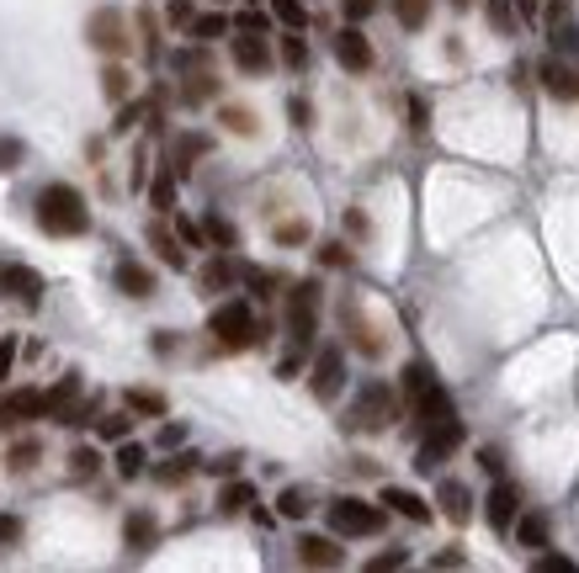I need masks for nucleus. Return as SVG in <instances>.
Instances as JSON below:
<instances>
[{"label": "nucleus", "mask_w": 579, "mask_h": 573, "mask_svg": "<svg viewBox=\"0 0 579 573\" xmlns=\"http://www.w3.org/2000/svg\"><path fill=\"white\" fill-rule=\"evenodd\" d=\"M38 229L43 234H53V240H75L91 229V207L75 186H64V181H53V186H43L38 192Z\"/></svg>", "instance_id": "obj_1"}, {"label": "nucleus", "mask_w": 579, "mask_h": 573, "mask_svg": "<svg viewBox=\"0 0 579 573\" xmlns=\"http://www.w3.org/2000/svg\"><path fill=\"white\" fill-rule=\"evenodd\" d=\"M394 419H399V393H394L388 382H377V377H373V382H362V388H357V404L346 410L340 425H346V430H388Z\"/></svg>", "instance_id": "obj_2"}, {"label": "nucleus", "mask_w": 579, "mask_h": 573, "mask_svg": "<svg viewBox=\"0 0 579 573\" xmlns=\"http://www.w3.org/2000/svg\"><path fill=\"white\" fill-rule=\"evenodd\" d=\"M207 329H213V340H218V345H229V351H245L250 340H255V314H250L245 297H234V303L213 308Z\"/></svg>", "instance_id": "obj_3"}, {"label": "nucleus", "mask_w": 579, "mask_h": 573, "mask_svg": "<svg viewBox=\"0 0 579 573\" xmlns=\"http://www.w3.org/2000/svg\"><path fill=\"white\" fill-rule=\"evenodd\" d=\"M383 510L377 504H367V499H330V526H335V536H377L383 532Z\"/></svg>", "instance_id": "obj_4"}, {"label": "nucleus", "mask_w": 579, "mask_h": 573, "mask_svg": "<svg viewBox=\"0 0 579 573\" xmlns=\"http://www.w3.org/2000/svg\"><path fill=\"white\" fill-rule=\"evenodd\" d=\"M314 325H319V282H298L288 292V329H292V345L298 351H309Z\"/></svg>", "instance_id": "obj_5"}, {"label": "nucleus", "mask_w": 579, "mask_h": 573, "mask_svg": "<svg viewBox=\"0 0 579 573\" xmlns=\"http://www.w3.org/2000/svg\"><path fill=\"white\" fill-rule=\"evenodd\" d=\"M85 38H91V48H96V53H107V59L128 53L123 11H118V5H101V11H91V22H85Z\"/></svg>", "instance_id": "obj_6"}, {"label": "nucleus", "mask_w": 579, "mask_h": 573, "mask_svg": "<svg viewBox=\"0 0 579 573\" xmlns=\"http://www.w3.org/2000/svg\"><path fill=\"white\" fill-rule=\"evenodd\" d=\"M457 447H462V419H442V425L425 430V441H420V451H414V467H420V473H436Z\"/></svg>", "instance_id": "obj_7"}, {"label": "nucleus", "mask_w": 579, "mask_h": 573, "mask_svg": "<svg viewBox=\"0 0 579 573\" xmlns=\"http://www.w3.org/2000/svg\"><path fill=\"white\" fill-rule=\"evenodd\" d=\"M309 388H314V399H319V404H335V399H340V388H346V356H340V345H325V351L314 356V377H309Z\"/></svg>", "instance_id": "obj_8"}, {"label": "nucleus", "mask_w": 579, "mask_h": 573, "mask_svg": "<svg viewBox=\"0 0 579 573\" xmlns=\"http://www.w3.org/2000/svg\"><path fill=\"white\" fill-rule=\"evenodd\" d=\"M335 59H340V70H351V75H367V70H373V42H367V33H362L357 22L335 33Z\"/></svg>", "instance_id": "obj_9"}, {"label": "nucleus", "mask_w": 579, "mask_h": 573, "mask_svg": "<svg viewBox=\"0 0 579 573\" xmlns=\"http://www.w3.org/2000/svg\"><path fill=\"white\" fill-rule=\"evenodd\" d=\"M229 53H234V64L245 70V75H266L272 70V48H266V33H234L229 38Z\"/></svg>", "instance_id": "obj_10"}, {"label": "nucleus", "mask_w": 579, "mask_h": 573, "mask_svg": "<svg viewBox=\"0 0 579 573\" xmlns=\"http://www.w3.org/2000/svg\"><path fill=\"white\" fill-rule=\"evenodd\" d=\"M538 81L547 96H558V101H579V70L564 59V53H553V59H542Z\"/></svg>", "instance_id": "obj_11"}, {"label": "nucleus", "mask_w": 579, "mask_h": 573, "mask_svg": "<svg viewBox=\"0 0 579 573\" xmlns=\"http://www.w3.org/2000/svg\"><path fill=\"white\" fill-rule=\"evenodd\" d=\"M484 515H490V526H495V532H510V526H516V515H521V489H516L510 478H499L495 489H490V499H484Z\"/></svg>", "instance_id": "obj_12"}, {"label": "nucleus", "mask_w": 579, "mask_h": 573, "mask_svg": "<svg viewBox=\"0 0 579 573\" xmlns=\"http://www.w3.org/2000/svg\"><path fill=\"white\" fill-rule=\"evenodd\" d=\"M0 292H11L16 303H27V308H33V303H43V292H48V286H43V277L33 271V266H0Z\"/></svg>", "instance_id": "obj_13"}, {"label": "nucleus", "mask_w": 579, "mask_h": 573, "mask_svg": "<svg viewBox=\"0 0 579 573\" xmlns=\"http://www.w3.org/2000/svg\"><path fill=\"white\" fill-rule=\"evenodd\" d=\"M298 563H309V569H340L346 563V547L335 536H298Z\"/></svg>", "instance_id": "obj_14"}, {"label": "nucleus", "mask_w": 579, "mask_h": 573, "mask_svg": "<svg viewBox=\"0 0 579 573\" xmlns=\"http://www.w3.org/2000/svg\"><path fill=\"white\" fill-rule=\"evenodd\" d=\"M410 410H414V419H420V425H425V430H431V425H442V419H457V404H453V393H447V388H442V382H431V388H425V393H420V399H414Z\"/></svg>", "instance_id": "obj_15"}, {"label": "nucleus", "mask_w": 579, "mask_h": 573, "mask_svg": "<svg viewBox=\"0 0 579 573\" xmlns=\"http://www.w3.org/2000/svg\"><path fill=\"white\" fill-rule=\"evenodd\" d=\"M123 541H128V552H149V547L160 541V521H155L149 510H133L123 521Z\"/></svg>", "instance_id": "obj_16"}, {"label": "nucleus", "mask_w": 579, "mask_h": 573, "mask_svg": "<svg viewBox=\"0 0 579 573\" xmlns=\"http://www.w3.org/2000/svg\"><path fill=\"white\" fill-rule=\"evenodd\" d=\"M436 504H442V515H447L453 526H462V521L473 515V493L462 489L457 478H442V489H436Z\"/></svg>", "instance_id": "obj_17"}, {"label": "nucleus", "mask_w": 579, "mask_h": 573, "mask_svg": "<svg viewBox=\"0 0 579 573\" xmlns=\"http://www.w3.org/2000/svg\"><path fill=\"white\" fill-rule=\"evenodd\" d=\"M118 292H128L133 303L155 297V277H149V266H138V260H118Z\"/></svg>", "instance_id": "obj_18"}, {"label": "nucleus", "mask_w": 579, "mask_h": 573, "mask_svg": "<svg viewBox=\"0 0 579 573\" xmlns=\"http://www.w3.org/2000/svg\"><path fill=\"white\" fill-rule=\"evenodd\" d=\"M547 22H553V53H575L579 48V27L575 22H569V5H564V0H553V5H547Z\"/></svg>", "instance_id": "obj_19"}, {"label": "nucleus", "mask_w": 579, "mask_h": 573, "mask_svg": "<svg viewBox=\"0 0 579 573\" xmlns=\"http://www.w3.org/2000/svg\"><path fill=\"white\" fill-rule=\"evenodd\" d=\"M383 504H388L394 515L414 521V526H425V521H431V504H425L420 493H410V489H394V484H388V489H383Z\"/></svg>", "instance_id": "obj_20"}, {"label": "nucleus", "mask_w": 579, "mask_h": 573, "mask_svg": "<svg viewBox=\"0 0 579 573\" xmlns=\"http://www.w3.org/2000/svg\"><path fill=\"white\" fill-rule=\"evenodd\" d=\"M516 541H521V547H532V552H542V547H547V515L521 510V515H516Z\"/></svg>", "instance_id": "obj_21"}, {"label": "nucleus", "mask_w": 579, "mask_h": 573, "mask_svg": "<svg viewBox=\"0 0 579 573\" xmlns=\"http://www.w3.org/2000/svg\"><path fill=\"white\" fill-rule=\"evenodd\" d=\"M149 245H155V255L166 260L170 271H186V249L176 245V234H170L166 223H155V229H149Z\"/></svg>", "instance_id": "obj_22"}, {"label": "nucleus", "mask_w": 579, "mask_h": 573, "mask_svg": "<svg viewBox=\"0 0 579 573\" xmlns=\"http://www.w3.org/2000/svg\"><path fill=\"white\" fill-rule=\"evenodd\" d=\"M340 325L351 329V340H357V345H362L367 356H377V351H383V340H377L373 329H367V319L357 314V303H346V308H340Z\"/></svg>", "instance_id": "obj_23"}, {"label": "nucleus", "mask_w": 579, "mask_h": 573, "mask_svg": "<svg viewBox=\"0 0 579 573\" xmlns=\"http://www.w3.org/2000/svg\"><path fill=\"white\" fill-rule=\"evenodd\" d=\"M250 504H255V489H250L245 478H234L229 489L218 493V515H245Z\"/></svg>", "instance_id": "obj_24"}, {"label": "nucleus", "mask_w": 579, "mask_h": 573, "mask_svg": "<svg viewBox=\"0 0 579 573\" xmlns=\"http://www.w3.org/2000/svg\"><path fill=\"white\" fill-rule=\"evenodd\" d=\"M309 510H314V504H309V489H282L277 493V515H282V521H303Z\"/></svg>", "instance_id": "obj_25"}, {"label": "nucleus", "mask_w": 579, "mask_h": 573, "mask_svg": "<svg viewBox=\"0 0 579 573\" xmlns=\"http://www.w3.org/2000/svg\"><path fill=\"white\" fill-rule=\"evenodd\" d=\"M282 64H288V70H303V64H309V42H303V27H288V33H282Z\"/></svg>", "instance_id": "obj_26"}, {"label": "nucleus", "mask_w": 579, "mask_h": 573, "mask_svg": "<svg viewBox=\"0 0 579 573\" xmlns=\"http://www.w3.org/2000/svg\"><path fill=\"white\" fill-rule=\"evenodd\" d=\"M207 149H213V144H207L203 133H186V138H181V149H176V175H186V170H192V160H197V155H207Z\"/></svg>", "instance_id": "obj_27"}, {"label": "nucleus", "mask_w": 579, "mask_h": 573, "mask_svg": "<svg viewBox=\"0 0 579 573\" xmlns=\"http://www.w3.org/2000/svg\"><path fill=\"white\" fill-rule=\"evenodd\" d=\"M186 33H192L197 42H213V38H224V33H229V16H224V11H207V16H197Z\"/></svg>", "instance_id": "obj_28"}, {"label": "nucleus", "mask_w": 579, "mask_h": 573, "mask_svg": "<svg viewBox=\"0 0 579 573\" xmlns=\"http://www.w3.org/2000/svg\"><path fill=\"white\" fill-rule=\"evenodd\" d=\"M394 16H399L410 33H420V27H425V16H431V0H394Z\"/></svg>", "instance_id": "obj_29"}, {"label": "nucleus", "mask_w": 579, "mask_h": 573, "mask_svg": "<svg viewBox=\"0 0 579 573\" xmlns=\"http://www.w3.org/2000/svg\"><path fill=\"white\" fill-rule=\"evenodd\" d=\"M234 277H240V271H234V260H224V255H218V260H207L203 286H207V292H224V286L234 282Z\"/></svg>", "instance_id": "obj_30"}, {"label": "nucleus", "mask_w": 579, "mask_h": 573, "mask_svg": "<svg viewBox=\"0 0 579 573\" xmlns=\"http://www.w3.org/2000/svg\"><path fill=\"white\" fill-rule=\"evenodd\" d=\"M149 203L160 207V212H176V164H166V170H160V181H155Z\"/></svg>", "instance_id": "obj_31"}, {"label": "nucleus", "mask_w": 579, "mask_h": 573, "mask_svg": "<svg viewBox=\"0 0 579 573\" xmlns=\"http://www.w3.org/2000/svg\"><path fill=\"white\" fill-rule=\"evenodd\" d=\"M431 382H436V371L425 367V362H410V367H405V399H420V393H425V388H431Z\"/></svg>", "instance_id": "obj_32"}, {"label": "nucleus", "mask_w": 579, "mask_h": 573, "mask_svg": "<svg viewBox=\"0 0 579 573\" xmlns=\"http://www.w3.org/2000/svg\"><path fill=\"white\" fill-rule=\"evenodd\" d=\"M272 16H277L282 27H303V22H309V5H303V0H272Z\"/></svg>", "instance_id": "obj_33"}, {"label": "nucleus", "mask_w": 579, "mask_h": 573, "mask_svg": "<svg viewBox=\"0 0 579 573\" xmlns=\"http://www.w3.org/2000/svg\"><path fill=\"white\" fill-rule=\"evenodd\" d=\"M484 11H490L495 33H516V0H484Z\"/></svg>", "instance_id": "obj_34"}, {"label": "nucleus", "mask_w": 579, "mask_h": 573, "mask_svg": "<svg viewBox=\"0 0 579 573\" xmlns=\"http://www.w3.org/2000/svg\"><path fill=\"white\" fill-rule=\"evenodd\" d=\"M118 473H123V478H138V473H144V447H138V441H123V447H118Z\"/></svg>", "instance_id": "obj_35"}, {"label": "nucleus", "mask_w": 579, "mask_h": 573, "mask_svg": "<svg viewBox=\"0 0 579 573\" xmlns=\"http://www.w3.org/2000/svg\"><path fill=\"white\" fill-rule=\"evenodd\" d=\"M203 234H207V240H213V245H224V249H234V245H240V234H234V223H224L218 212H213V218H207V223H203Z\"/></svg>", "instance_id": "obj_36"}, {"label": "nucleus", "mask_w": 579, "mask_h": 573, "mask_svg": "<svg viewBox=\"0 0 579 573\" xmlns=\"http://www.w3.org/2000/svg\"><path fill=\"white\" fill-rule=\"evenodd\" d=\"M128 410L133 414H166V399L149 393V388H133V393H128Z\"/></svg>", "instance_id": "obj_37"}, {"label": "nucleus", "mask_w": 579, "mask_h": 573, "mask_svg": "<svg viewBox=\"0 0 579 573\" xmlns=\"http://www.w3.org/2000/svg\"><path fill=\"white\" fill-rule=\"evenodd\" d=\"M22 160H27V144H22V138H0V175L16 170Z\"/></svg>", "instance_id": "obj_38"}, {"label": "nucleus", "mask_w": 579, "mask_h": 573, "mask_svg": "<svg viewBox=\"0 0 579 573\" xmlns=\"http://www.w3.org/2000/svg\"><path fill=\"white\" fill-rule=\"evenodd\" d=\"M192 462H197V456H192V451H181L176 462H166V467H160V484H181V478L192 473Z\"/></svg>", "instance_id": "obj_39"}, {"label": "nucleus", "mask_w": 579, "mask_h": 573, "mask_svg": "<svg viewBox=\"0 0 579 573\" xmlns=\"http://www.w3.org/2000/svg\"><path fill=\"white\" fill-rule=\"evenodd\" d=\"M579 563L564 558V552H538V573H575Z\"/></svg>", "instance_id": "obj_40"}, {"label": "nucleus", "mask_w": 579, "mask_h": 573, "mask_svg": "<svg viewBox=\"0 0 579 573\" xmlns=\"http://www.w3.org/2000/svg\"><path fill=\"white\" fill-rule=\"evenodd\" d=\"M5 462H11V473H27V467H33V462H38V441H22V447L11 451V456H5Z\"/></svg>", "instance_id": "obj_41"}, {"label": "nucleus", "mask_w": 579, "mask_h": 573, "mask_svg": "<svg viewBox=\"0 0 579 573\" xmlns=\"http://www.w3.org/2000/svg\"><path fill=\"white\" fill-rule=\"evenodd\" d=\"M101 90H107L112 101H123V96H128V70H118V64H112V70L101 75Z\"/></svg>", "instance_id": "obj_42"}, {"label": "nucleus", "mask_w": 579, "mask_h": 573, "mask_svg": "<svg viewBox=\"0 0 579 573\" xmlns=\"http://www.w3.org/2000/svg\"><path fill=\"white\" fill-rule=\"evenodd\" d=\"M405 563H410V552L399 547V552H377L373 563H367V569H373V573H388V569H405Z\"/></svg>", "instance_id": "obj_43"}, {"label": "nucleus", "mask_w": 579, "mask_h": 573, "mask_svg": "<svg viewBox=\"0 0 579 573\" xmlns=\"http://www.w3.org/2000/svg\"><path fill=\"white\" fill-rule=\"evenodd\" d=\"M96 462H101V456H96L91 447H81L75 456H70V473H75V478H85V473H96Z\"/></svg>", "instance_id": "obj_44"}, {"label": "nucleus", "mask_w": 579, "mask_h": 573, "mask_svg": "<svg viewBox=\"0 0 579 573\" xmlns=\"http://www.w3.org/2000/svg\"><path fill=\"white\" fill-rule=\"evenodd\" d=\"M224 123L234 127V133H255V118H250V112H240V107H224Z\"/></svg>", "instance_id": "obj_45"}, {"label": "nucleus", "mask_w": 579, "mask_h": 573, "mask_svg": "<svg viewBox=\"0 0 579 573\" xmlns=\"http://www.w3.org/2000/svg\"><path fill=\"white\" fill-rule=\"evenodd\" d=\"M277 240H282V245H303V240H309V223H282Z\"/></svg>", "instance_id": "obj_46"}, {"label": "nucleus", "mask_w": 579, "mask_h": 573, "mask_svg": "<svg viewBox=\"0 0 579 573\" xmlns=\"http://www.w3.org/2000/svg\"><path fill=\"white\" fill-rule=\"evenodd\" d=\"M245 282L255 286L261 297H272V286H277V277H272V271H245Z\"/></svg>", "instance_id": "obj_47"}, {"label": "nucleus", "mask_w": 579, "mask_h": 573, "mask_svg": "<svg viewBox=\"0 0 579 573\" xmlns=\"http://www.w3.org/2000/svg\"><path fill=\"white\" fill-rule=\"evenodd\" d=\"M186 441V425L176 419V425H160V447H181Z\"/></svg>", "instance_id": "obj_48"}, {"label": "nucleus", "mask_w": 579, "mask_h": 573, "mask_svg": "<svg viewBox=\"0 0 579 573\" xmlns=\"http://www.w3.org/2000/svg\"><path fill=\"white\" fill-rule=\"evenodd\" d=\"M170 22H176V27H192L197 16H192V5H186V0H170Z\"/></svg>", "instance_id": "obj_49"}, {"label": "nucleus", "mask_w": 579, "mask_h": 573, "mask_svg": "<svg viewBox=\"0 0 579 573\" xmlns=\"http://www.w3.org/2000/svg\"><path fill=\"white\" fill-rule=\"evenodd\" d=\"M144 112H149V107H138V101H133V107H123V112H118V133H128V127L138 123Z\"/></svg>", "instance_id": "obj_50"}, {"label": "nucleus", "mask_w": 579, "mask_h": 573, "mask_svg": "<svg viewBox=\"0 0 579 573\" xmlns=\"http://www.w3.org/2000/svg\"><path fill=\"white\" fill-rule=\"evenodd\" d=\"M176 234H181L186 245H203V229H197V223H186V218H176Z\"/></svg>", "instance_id": "obj_51"}, {"label": "nucleus", "mask_w": 579, "mask_h": 573, "mask_svg": "<svg viewBox=\"0 0 579 573\" xmlns=\"http://www.w3.org/2000/svg\"><path fill=\"white\" fill-rule=\"evenodd\" d=\"M207 473H224V478H234V473H240V456H218V462H207Z\"/></svg>", "instance_id": "obj_52"}, {"label": "nucleus", "mask_w": 579, "mask_h": 573, "mask_svg": "<svg viewBox=\"0 0 579 573\" xmlns=\"http://www.w3.org/2000/svg\"><path fill=\"white\" fill-rule=\"evenodd\" d=\"M11 362H16V345H11V340H0V382L11 377Z\"/></svg>", "instance_id": "obj_53"}, {"label": "nucleus", "mask_w": 579, "mask_h": 573, "mask_svg": "<svg viewBox=\"0 0 579 573\" xmlns=\"http://www.w3.org/2000/svg\"><path fill=\"white\" fill-rule=\"evenodd\" d=\"M101 436H112V441H118V436H128V419H123V414H112V419H101Z\"/></svg>", "instance_id": "obj_54"}, {"label": "nucleus", "mask_w": 579, "mask_h": 573, "mask_svg": "<svg viewBox=\"0 0 579 573\" xmlns=\"http://www.w3.org/2000/svg\"><path fill=\"white\" fill-rule=\"evenodd\" d=\"M516 16H521V22H538V16H542V0H516Z\"/></svg>", "instance_id": "obj_55"}, {"label": "nucleus", "mask_w": 579, "mask_h": 573, "mask_svg": "<svg viewBox=\"0 0 579 573\" xmlns=\"http://www.w3.org/2000/svg\"><path fill=\"white\" fill-rule=\"evenodd\" d=\"M240 27H245V33H266V27H272V22H266V16H261V11H245V16H240Z\"/></svg>", "instance_id": "obj_56"}, {"label": "nucleus", "mask_w": 579, "mask_h": 573, "mask_svg": "<svg viewBox=\"0 0 579 573\" xmlns=\"http://www.w3.org/2000/svg\"><path fill=\"white\" fill-rule=\"evenodd\" d=\"M288 112H292V123H298V127H309V101H303V96H292Z\"/></svg>", "instance_id": "obj_57"}, {"label": "nucleus", "mask_w": 579, "mask_h": 573, "mask_svg": "<svg viewBox=\"0 0 579 573\" xmlns=\"http://www.w3.org/2000/svg\"><path fill=\"white\" fill-rule=\"evenodd\" d=\"M22 536V521L16 515H0V541H16Z\"/></svg>", "instance_id": "obj_58"}, {"label": "nucleus", "mask_w": 579, "mask_h": 573, "mask_svg": "<svg viewBox=\"0 0 579 573\" xmlns=\"http://www.w3.org/2000/svg\"><path fill=\"white\" fill-rule=\"evenodd\" d=\"M431 569H462V552H436Z\"/></svg>", "instance_id": "obj_59"}, {"label": "nucleus", "mask_w": 579, "mask_h": 573, "mask_svg": "<svg viewBox=\"0 0 579 573\" xmlns=\"http://www.w3.org/2000/svg\"><path fill=\"white\" fill-rule=\"evenodd\" d=\"M367 11H373V0H346V16H351V22H362Z\"/></svg>", "instance_id": "obj_60"}, {"label": "nucleus", "mask_w": 579, "mask_h": 573, "mask_svg": "<svg viewBox=\"0 0 579 573\" xmlns=\"http://www.w3.org/2000/svg\"><path fill=\"white\" fill-rule=\"evenodd\" d=\"M351 255H346V245H325V266H346Z\"/></svg>", "instance_id": "obj_61"}, {"label": "nucleus", "mask_w": 579, "mask_h": 573, "mask_svg": "<svg viewBox=\"0 0 579 573\" xmlns=\"http://www.w3.org/2000/svg\"><path fill=\"white\" fill-rule=\"evenodd\" d=\"M453 5H457V11H462V5H468V0H453Z\"/></svg>", "instance_id": "obj_62"}, {"label": "nucleus", "mask_w": 579, "mask_h": 573, "mask_svg": "<svg viewBox=\"0 0 579 573\" xmlns=\"http://www.w3.org/2000/svg\"><path fill=\"white\" fill-rule=\"evenodd\" d=\"M218 5H224V0H218Z\"/></svg>", "instance_id": "obj_63"}]
</instances>
